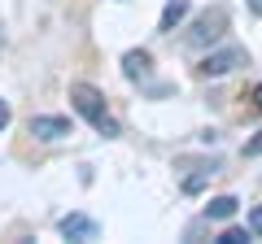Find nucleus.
Masks as SVG:
<instances>
[{"label":"nucleus","mask_w":262,"mask_h":244,"mask_svg":"<svg viewBox=\"0 0 262 244\" xmlns=\"http://www.w3.org/2000/svg\"><path fill=\"white\" fill-rule=\"evenodd\" d=\"M214 175H219V161H210V166H196L192 175H184V192H201Z\"/></svg>","instance_id":"8"},{"label":"nucleus","mask_w":262,"mask_h":244,"mask_svg":"<svg viewBox=\"0 0 262 244\" xmlns=\"http://www.w3.org/2000/svg\"><path fill=\"white\" fill-rule=\"evenodd\" d=\"M122 75H127L131 83H144V79L153 75V57L144 53V48H131V53L122 57Z\"/></svg>","instance_id":"6"},{"label":"nucleus","mask_w":262,"mask_h":244,"mask_svg":"<svg viewBox=\"0 0 262 244\" xmlns=\"http://www.w3.org/2000/svg\"><path fill=\"white\" fill-rule=\"evenodd\" d=\"M253 105H258V109H262V83L253 87Z\"/></svg>","instance_id":"14"},{"label":"nucleus","mask_w":262,"mask_h":244,"mask_svg":"<svg viewBox=\"0 0 262 244\" xmlns=\"http://www.w3.org/2000/svg\"><path fill=\"white\" fill-rule=\"evenodd\" d=\"M57 227H61V235H66V240H83V244L101 235V227H96V218H88V214H66V218H61Z\"/></svg>","instance_id":"5"},{"label":"nucleus","mask_w":262,"mask_h":244,"mask_svg":"<svg viewBox=\"0 0 262 244\" xmlns=\"http://www.w3.org/2000/svg\"><path fill=\"white\" fill-rule=\"evenodd\" d=\"M249 61V53H245L241 44H227V48H214V53L201 61V75L206 79H219V75H232L236 66H245Z\"/></svg>","instance_id":"3"},{"label":"nucleus","mask_w":262,"mask_h":244,"mask_svg":"<svg viewBox=\"0 0 262 244\" xmlns=\"http://www.w3.org/2000/svg\"><path fill=\"white\" fill-rule=\"evenodd\" d=\"M9 118H13V113H9V105L0 101V131H5V127H9Z\"/></svg>","instance_id":"13"},{"label":"nucleus","mask_w":262,"mask_h":244,"mask_svg":"<svg viewBox=\"0 0 262 244\" xmlns=\"http://www.w3.org/2000/svg\"><path fill=\"white\" fill-rule=\"evenodd\" d=\"M223 31H227V9H223V5H214V9H206L201 18L192 22L188 44H192V48H206V44H214V39H223Z\"/></svg>","instance_id":"2"},{"label":"nucleus","mask_w":262,"mask_h":244,"mask_svg":"<svg viewBox=\"0 0 262 244\" xmlns=\"http://www.w3.org/2000/svg\"><path fill=\"white\" fill-rule=\"evenodd\" d=\"M249 231L262 235V205H253V214H249Z\"/></svg>","instance_id":"11"},{"label":"nucleus","mask_w":262,"mask_h":244,"mask_svg":"<svg viewBox=\"0 0 262 244\" xmlns=\"http://www.w3.org/2000/svg\"><path fill=\"white\" fill-rule=\"evenodd\" d=\"M27 131L35 135V140L53 144V140H66V135H70V122H66V118H57V113H31Z\"/></svg>","instance_id":"4"},{"label":"nucleus","mask_w":262,"mask_h":244,"mask_svg":"<svg viewBox=\"0 0 262 244\" xmlns=\"http://www.w3.org/2000/svg\"><path fill=\"white\" fill-rule=\"evenodd\" d=\"M249 235H253V231H241V227H227V231L219 235V244H245Z\"/></svg>","instance_id":"10"},{"label":"nucleus","mask_w":262,"mask_h":244,"mask_svg":"<svg viewBox=\"0 0 262 244\" xmlns=\"http://www.w3.org/2000/svg\"><path fill=\"white\" fill-rule=\"evenodd\" d=\"M249 9H253V13H262V0H249Z\"/></svg>","instance_id":"15"},{"label":"nucleus","mask_w":262,"mask_h":244,"mask_svg":"<svg viewBox=\"0 0 262 244\" xmlns=\"http://www.w3.org/2000/svg\"><path fill=\"white\" fill-rule=\"evenodd\" d=\"M245 153H249V157H262V131H258V135H253V140H249V144H245Z\"/></svg>","instance_id":"12"},{"label":"nucleus","mask_w":262,"mask_h":244,"mask_svg":"<svg viewBox=\"0 0 262 244\" xmlns=\"http://www.w3.org/2000/svg\"><path fill=\"white\" fill-rule=\"evenodd\" d=\"M188 13H192V5H188V0H166V9H162V18H158V31H162V35H170V31H175Z\"/></svg>","instance_id":"7"},{"label":"nucleus","mask_w":262,"mask_h":244,"mask_svg":"<svg viewBox=\"0 0 262 244\" xmlns=\"http://www.w3.org/2000/svg\"><path fill=\"white\" fill-rule=\"evenodd\" d=\"M70 105H75V113H79V118H88L101 135H118V122H114V113L105 109L101 87H92V83H70Z\"/></svg>","instance_id":"1"},{"label":"nucleus","mask_w":262,"mask_h":244,"mask_svg":"<svg viewBox=\"0 0 262 244\" xmlns=\"http://www.w3.org/2000/svg\"><path fill=\"white\" fill-rule=\"evenodd\" d=\"M236 209H241V201H236V197H214V201L206 205V218H219V223H227Z\"/></svg>","instance_id":"9"}]
</instances>
